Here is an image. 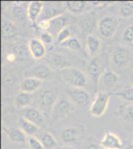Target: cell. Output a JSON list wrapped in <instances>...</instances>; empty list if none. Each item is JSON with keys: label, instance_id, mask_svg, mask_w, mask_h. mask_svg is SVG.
<instances>
[{"label": "cell", "instance_id": "obj_1", "mask_svg": "<svg viewBox=\"0 0 133 149\" xmlns=\"http://www.w3.org/2000/svg\"><path fill=\"white\" fill-rule=\"evenodd\" d=\"M59 74L61 80L72 88H84L88 84V78L86 74L74 67H68L61 70L59 71Z\"/></svg>", "mask_w": 133, "mask_h": 149}, {"label": "cell", "instance_id": "obj_2", "mask_svg": "<svg viewBox=\"0 0 133 149\" xmlns=\"http://www.w3.org/2000/svg\"><path fill=\"white\" fill-rule=\"evenodd\" d=\"M76 109V105L72 103L67 95H62L58 98L54 109L51 112V118L53 121H59L69 116Z\"/></svg>", "mask_w": 133, "mask_h": 149}, {"label": "cell", "instance_id": "obj_3", "mask_svg": "<svg viewBox=\"0 0 133 149\" xmlns=\"http://www.w3.org/2000/svg\"><path fill=\"white\" fill-rule=\"evenodd\" d=\"M118 25H119V22L116 17L104 16L98 21L97 29L101 37H103L104 39H110L116 33Z\"/></svg>", "mask_w": 133, "mask_h": 149}, {"label": "cell", "instance_id": "obj_4", "mask_svg": "<svg viewBox=\"0 0 133 149\" xmlns=\"http://www.w3.org/2000/svg\"><path fill=\"white\" fill-rule=\"evenodd\" d=\"M109 97L110 93L98 92L89 107V113L91 114V116L100 117L105 113L109 103Z\"/></svg>", "mask_w": 133, "mask_h": 149}, {"label": "cell", "instance_id": "obj_5", "mask_svg": "<svg viewBox=\"0 0 133 149\" xmlns=\"http://www.w3.org/2000/svg\"><path fill=\"white\" fill-rule=\"evenodd\" d=\"M66 93L69 100L78 107H86L91 100V95L84 88L69 86L66 90Z\"/></svg>", "mask_w": 133, "mask_h": 149}, {"label": "cell", "instance_id": "obj_6", "mask_svg": "<svg viewBox=\"0 0 133 149\" xmlns=\"http://www.w3.org/2000/svg\"><path fill=\"white\" fill-rule=\"evenodd\" d=\"M131 55L130 51L124 46H117L111 51V62L115 67L121 69L125 68L130 63Z\"/></svg>", "mask_w": 133, "mask_h": 149}, {"label": "cell", "instance_id": "obj_7", "mask_svg": "<svg viewBox=\"0 0 133 149\" xmlns=\"http://www.w3.org/2000/svg\"><path fill=\"white\" fill-rule=\"evenodd\" d=\"M58 98L59 97H57L54 91H51V90L43 91V93L40 95V98H39V107L41 111L43 112V114L44 115L51 114Z\"/></svg>", "mask_w": 133, "mask_h": 149}, {"label": "cell", "instance_id": "obj_8", "mask_svg": "<svg viewBox=\"0 0 133 149\" xmlns=\"http://www.w3.org/2000/svg\"><path fill=\"white\" fill-rule=\"evenodd\" d=\"M52 74V69L46 64H37L24 72L25 78H35L41 81L48 79Z\"/></svg>", "mask_w": 133, "mask_h": 149}, {"label": "cell", "instance_id": "obj_9", "mask_svg": "<svg viewBox=\"0 0 133 149\" xmlns=\"http://www.w3.org/2000/svg\"><path fill=\"white\" fill-rule=\"evenodd\" d=\"M20 117L27 119L28 121L36 124L37 126H42L45 121V115L40 109H35V107H26L20 110Z\"/></svg>", "mask_w": 133, "mask_h": 149}, {"label": "cell", "instance_id": "obj_10", "mask_svg": "<svg viewBox=\"0 0 133 149\" xmlns=\"http://www.w3.org/2000/svg\"><path fill=\"white\" fill-rule=\"evenodd\" d=\"M118 76L114 72L104 71L98 81V90L100 93H107L108 90L112 88L118 83Z\"/></svg>", "mask_w": 133, "mask_h": 149}, {"label": "cell", "instance_id": "obj_11", "mask_svg": "<svg viewBox=\"0 0 133 149\" xmlns=\"http://www.w3.org/2000/svg\"><path fill=\"white\" fill-rule=\"evenodd\" d=\"M28 50L32 58L35 60L43 59L47 54V48L46 45L40 39L33 38L28 42Z\"/></svg>", "mask_w": 133, "mask_h": 149}, {"label": "cell", "instance_id": "obj_12", "mask_svg": "<svg viewBox=\"0 0 133 149\" xmlns=\"http://www.w3.org/2000/svg\"><path fill=\"white\" fill-rule=\"evenodd\" d=\"M84 133L83 125H76L65 128L62 131V139L65 143H72L79 140V138Z\"/></svg>", "mask_w": 133, "mask_h": 149}, {"label": "cell", "instance_id": "obj_13", "mask_svg": "<svg viewBox=\"0 0 133 149\" xmlns=\"http://www.w3.org/2000/svg\"><path fill=\"white\" fill-rule=\"evenodd\" d=\"M100 146L104 149H121L123 143L118 136L113 132L107 130L100 141Z\"/></svg>", "mask_w": 133, "mask_h": 149}, {"label": "cell", "instance_id": "obj_14", "mask_svg": "<svg viewBox=\"0 0 133 149\" xmlns=\"http://www.w3.org/2000/svg\"><path fill=\"white\" fill-rule=\"evenodd\" d=\"M47 62L51 69H59L60 71L70 67V61L68 60V58L63 54H60V53L51 54L48 58Z\"/></svg>", "mask_w": 133, "mask_h": 149}, {"label": "cell", "instance_id": "obj_15", "mask_svg": "<svg viewBox=\"0 0 133 149\" xmlns=\"http://www.w3.org/2000/svg\"><path fill=\"white\" fill-rule=\"evenodd\" d=\"M104 73L103 71V67L101 65L100 61L98 59H93L91 60V62L88 65V74L89 76V78L91 79V81L94 84H97L100 81V77L102 76V74Z\"/></svg>", "mask_w": 133, "mask_h": 149}, {"label": "cell", "instance_id": "obj_16", "mask_svg": "<svg viewBox=\"0 0 133 149\" xmlns=\"http://www.w3.org/2000/svg\"><path fill=\"white\" fill-rule=\"evenodd\" d=\"M69 25V19L66 15L62 14V15L58 16L54 19H51L50 20V29L48 32L51 33L53 36H58L60 33V31L62 29Z\"/></svg>", "mask_w": 133, "mask_h": 149}, {"label": "cell", "instance_id": "obj_17", "mask_svg": "<svg viewBox=\"0 0 133 149\" xmlns=\"http://www.w3.org/2000/svg\"><path fill=\"white\" fill-rule=\"evenodd\" d=\"M18 34V29L16 25L10 20L2 19L1 22V35L3 40H10L12 38H15Z\"/></svg>", "mask_w": 133, "mask_h": 149}, {"label": "cell", "instance_id": "obj_18", "mask_svg": "<svg viewBox=\"0 0 133 149\" xmlns=\"http://www.w3.org/2000/svg\"><path fill=\"white\" fill-rule=\"evenodd\" d=\"M43 85V81L35 78H25L20 83L19 88L22 93H32L38 90Z\"/></svg>", "mask_w": 133, "mask_h": 149}, {"label": "cell", "instance_id": "obj_19", "mask_svg": "<svg viewBox=\"0 0 133 149\" xmlns=\"http://www.w3.org/2000/svg\"><path fill=\"white\" fill-rule=\"evenodd\" d=\"M63 10L59 8H55L52 4L49 3H44V8H43V11L41 13L40 17L38 20L39 21H44V20H51V19H54L58 16L62 15Z\"/></svg>", "mask_w": 133, "mask_h": 149}, {"label": "cell", "instance_id": "obj_20", "mask_svg": "<svg viewBox=\"0 0 133 149\" xmlns=\"http://www.w3.org/2000/svg\"><path fill=\"white\" fill-rule=\"evenodd\" d=\"M28 19L32 23H35L39 19L44 8V3L40 1H32L28 5Z\"/></svg>", "mask_w": 133, "mask_h": 149}, {"label": "cell", "instance_id": "obj_21", "mask_svg": "<svg viewBox=\"0 0 133 149\" xmlns=\"http://www.w3.org/2000/svg\"><path fill=\"white\" fill-rule=\"evenodd\" d=\"M79 29H81L79 26L69 24L67 27H65L64 29H62V30L60 31V33L57 36V41L60 44H62L63 42L67 41L68 39H70V38L76 37V35L78 34Z\"/></svg>", "mask_w": 133, "mask_h": 149}, {"label": "cell", "instance_id": "obj_22", "mask_svg": "<svg viewBox=\"0 0 133 149\" xmlns=\"http://www.w3.org/2000/svg\"><path fill=\"white\" fill-rule=\"evenodd\" d=\"M32 102H33L32 95L27 93H22V92L19 93L15 97V100H14L15 107L20 110L26 109V107H30Z\"/></svg>", "mask_w": 133, "mask_h": 149}, {"label": "cell", "instance_id": "obj_23", "mask_svg": "<svg viewBox=\"0 0 133 149\" xmlns=\"http://www.w3.org/2000/svg\"><path fill=\"white\" fill-rule=\"evenodd\" d=\"M18 125L19 128L28 136H35L38 133V131H39V126L28 121L27 119L23 118V117H19Z\"/></svg>", "mask_w": 133, "mask_h": 149}, {"label": "cell", "instance_id": "obj_24", "mask_svg": "<svg viewBox=\"0 0 133 149\" xmlns=\"http://www.w3.org/2000/svg\"><path fill=\"white\" fill-rule=\"evenodd\" d=\"M96 26V16L93 12H89L84 15L81 21L79 28L83 29L84 32L91 33Z\"/></svg>", "mask_w": 133, "mask_h": 149}, {"label": "cell", "instance_id": "obj_25", "mask_svg": "<svg viewBox=\"0 0 133 149\" xmlns=\"http://www.w3.org/2000/svg\"><path fill=\"white\" fill-rule=\"evenodd\" d=\"M86 47H88V52L91 57H95L97 55L98 51L100 50L101 42L95 36L88 34L86 37Z\"/></svg>", "mask_w": 133, "mask_h": 149}, {"label": "cell", "instance_id": "obj_26", "mask_svg": "<svg viewBox=\"0 0 133 149\" xmlns=\"http://www.w3.org/2000/svg\"><path fill=\"white\" fill-rule=\"evenodd\" d=\"M3 130L5 131V133L7 134L8 138L10 139L11 141L16 143H23L25 141H27V138H26V134L21 130L20 128H6L4 127Z\"/></svg>", "mask_w": 133, "mask_h": 149}, {"label": "cell", "instance_id": "obj_27", "mask_svg": "<svg viewBox=\"0 0 133 149\" xmlns=\"http://www.w3.org/2000/svg\"><path fill=\"white\" fill-rule=\"evenodd\" d=\"M89 5L88 2L86 1H67L65 2V6L70 12L74 14L83 13L88 9Z\"/></svg>", "mask_w": 133, "mask_h": 149}, {"label": "cell", "instance_id": "obj_28", "mask_svg": "<svg viewBox=\"0 0 133 149\" xmlns=\"http://www.w3.org/2000/svg\"><path fill=\"white\" fill-rule=\"evenodd\" d=\"M40 141L42 142L44 149H55L58 146L57 140H56V138L50 132H44L41 135Z\"/></svg>", "mask_w": 133, "mask_h": 149}, {"label": "cell", "instance_id": "obj_29", "mask_svg": "<svg viewBox=\"0 0 133 149\" xmlns=\"http://www.w3.org/2000/svg\"><path fill=\"white\" fill-rule=\"evenodd\" d=\"M12 14L16 19L23 21L26 17L28 18V8H26L22 4H15L12 8Z\"/></svg>", "mask_w": 133, "mask_h": 149}, {"label": "cell", "instance_id": "obj_30", "mask_svg": "<svg viewBox=\"0 0 133 149\" xmlns=\"http://www.w3.org/2000/svg\"><path fill=\"white\" fill-rule=\"evenodd\" d=\"M119 15L121 18H130L133 16V2H122L119 6Z\"/></svg>", "mask_w": 133, "mask_h": 149}, {"label": "cell", "instance_id": "obj_31", "mask_svg": "<svg viewBox=\"0 0 133 149\" xmlns=\"http://www.w3.org/2000/svg\"><path fill=\"white\" fill-rule=\"evenodd\" d=\"M62 46L67 49H70L72 51H79L81 49V43L77 37H72L67 41L62 43Z\"/></svg>", "mask_w": 133, "mask_h": 149}, {"label": "cell", "instance_id": "obj_32", "mask_svg": "<svg viewBox=\"0 0 133 149\" xmlns=\"http://www.w3.org/2000/svg\"><path fill=\"white\" fill-rule=\"evenodd\" d=\"M110 95H117L126 102H133V86L125 88L124 90L116 93H110Z\"/></svg>", "mask_w": 133, "mask_h": 149}, {"label": "cell", "instance_id": "obj_33", "mask_svg": "<svg viewBox=\"0 0 133 149\" xmlns=\"http://www.w3.org/2000/svg\"><path fill=\"white\" fill-rule=\"evenodd\" d=\"M120 107V115L125 121H133V105H128V107Z\"/></svg>", "mask_w": 133, "mask_h": 149}, {"label": "cell", "instance_id": "obj_34", "mask_svg": "<svg viewBox=\"0 0 133 149\" xmlns=\"http://www.w3.org/2000/svg\"><path fill=\"white\" fill-rule=\"evenodd\" d=\"M123 41L129 46L133 47V25H129L125 28L122 35Z\"/></svg>", "mask_w": 133, "mask_h": 149}, {"label": "cell", "instance_id": "obj_35", "mask_svg": "<svg viewBox=\"0 0 133 149\" xmlns=\"http://www.w3.org/2000/svg\"><path fill=\"white\" fill-rule=\"evenodd\" d=\"M26 142H27L30 149H44L43 144L40 141V139H38L37 137H35V136H28Z\"/></svg>", "mask_w": 133, "mask_h": 149}, {"label": "cell", "instance_id": "obj_36", "mask_svg": "<svg viewBox=\"0 0 133 149\" xmlns=\"http://www.w3.org/2000/svg\"><path fill=\"white\" fill-rule=\"evenodd\" d=\"M40 40L45 45H51L54 41V36L49 32H42L40 35Z\"/></svg>", "mask_w": 133, "mask_h": 149}, {"label": "cell", "instance_id": "obj_37", "mask_svg": "<svg viewBox=\"0 0 133 149\" xmlns=\"http://www.w3.org/2000/svg\"><path fill=\"white\" fill-rule=\"evenodd\" d=\"M15 84V78L12 74H4L3 85L5 86H12Z\"/></svg>", "mask_w": 133, "mask_h": 149}, {"label": "cell", "instance_id": "obj_38", "mask_svg": "<svg viewBox=\"0 0 133 149\" xmlns=\"http://www.w3.org/2000/svg\"><path fill=\"white\" fill-rule=\"evenodd\" d=\"M84 149H100V147L98 144H96L94 142H89L88 145L86 146V148Z\"/></svg>", "mask_w": 133, "mask_h": 149}, {"label": "cell", "instance_id": "obj_39", "mask_svg": "<svg viewBox=\"0 0 133 149\" xmlns=\"http://www.w3.org/2000/svg\"><path fill=\"white\" fill-rule=\"evenodd\" d=\"M16 54L15 53H10V54H8L7 55V61H9V62H14L16 60Z\"/></svg>", "mask_w": 133, "mask_h": 149}, {"label": "cell", "instance_id": "obj_40", "mask_svg": "<svg viewBox=\"0 0 133 149\" xmlns=\"http://www.w3.org/2000/svg\"><path fill=\"white\" fill-rule=\"evenodd\" d=\"M57 149H77V148L72 147V146H63V147H60V148H57Z\"/></svg>", "mask_w": 133, "mask_h": 149}, {"label": "cell", "instance_id": "obj_41", "mask_svg": "<svg viewBox=\"0 0 133 149\" xmlns=\"http://www.w3.org/2000/svg\"><path fill=\"white\" fill-rule=\"evenodd\" d=\"M130 83H131V85L133 86V71H132L131 74H130Z\"/></svg>", "mask_w": 133, "mask_h": 149}, {"label": "cell", "instance_id": "obj_42", "mask_svg": "<svg viewBox=\"0 0 133 149\" xmlns=\"http://www.w3.org/2000/svg\"><path fill=\"white\" fill-rule=\"evenodd\" d=\"M126 149H133V144L131 143V144H129V145L127 146V148Z\"/></svg>", "mask_w": 133, "mask_h": 149}, {"label": "cell", "instance_id": "obj_43", "mask_svg": "<svg viewBox=\"0 0 133 149\" xmlns=\"http://www.w3.org/2000/svg\"><path fill=\"white\" fill-rule=\"evenodd\" d=\"M132 144H133V139H132Z\"/></svg>", "mask_w": 133, "mask_h": 149}]
</instances>
